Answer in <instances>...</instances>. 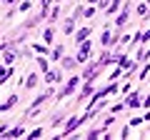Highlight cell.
<instances>
[{
    "label": "cell",
    "mask_w": 150,
    "mask_h": 140,
    "mask_svg": "<svg viewBox=\"0 0 150 140\" xmlns=\"http://www.w3.org/2000/svg\"><path fill=\"white\" fill-rule=\"evenodd\" d=\"M40 135H43V128H35V130H30V133H28V138H40Z\"/></svg>",
    "instance_id": "obj_21"
},
{
    "label": "cell",
    "mask_w": 150,
    "mask_h": 140,
    "mask_svg": "<svg viewBox=\"0 0 150 140\" xmlns=\"http://www.w3.org/2000/svg\"><path fill=\"white\" fill-rule=\"evenodd\" d=\"M58 15H60V8L55 5L53 10H50V18H48V20H50V23H55V20H58Z\"/></svg>",
    "instance_id": "obj_20"
},
{
    "label": "cell",
    "mask_w": 150,
    "mask_h": 140,
    "mask_svg": "<svg viewBox=\"0 0 150 140\" xmlns=\"http://www.w3.org/2000/svg\"><path fill=\"white\" fill-rule=\"evenodd\" d=\"M148 73H150V65H145V68L140 70V80H145V78H148Z\"/></svg>",
    "instance_id": "obj_23"
},
{
    "label": "cell",
    "mask_w": 150,
    "mask_h": 140,
    "mask_svg": "<svg viewBox=\"0 0 150 140\" xmlns=\"http://www.w3.org/2000/svg\"><path fill=\"white\" fill-rule=\"evenodd\" d=\"M63 123H65V118H63V115H53V120H50V128H60Z\"/></svg>",
    "instance_id": "obj_14"
},
{
    "label": "cell",
    "mask_w": 150,
    "mask_h": 140,
    "mask_svg": "<svg viewBox=\"0 0 150 140\" xmlns=\"http://www.w3.org/2000/svg\"><path fill=\"white\" fill-rule=\"evenodd\" d=\"M100 43H103V48H110V45L115 43V38H112V30H110V28H105V30H103V38H100Z\"/></svg>",
    "instance_id": "obj_5"
},
{
    "label": "cell",
    "mask_w": 150,
    "mask_h": 140,
    "mask_svg": "<svg viewBox=\"0 0 150 140\" xmlns=\"http://www.w3.org/2000/svg\"><path fill=\"white\" fill-rule=\"evenodd\" d=\"M60 80H63V75H60L58 68H55V70H45V83L53 85V83H60Z\"/></svg>",
    "instance_id": "obj_4"
},
{
    "label": "cell",
    "mask_w": 150,
    "mask_h": 140,
    "mask_svg": "<svg viewBox=\"0 0 150 140\" xmlns=\"http://www.w3.org/2000/svg\"><path fill=\"white\" fill-rule=\"evenodd\" d=\"M128 18H130V8H125V10L118 15V20H115V28H118V30L125 28V25H128Z\"/></svg>",
    "instance_id": "obj_6"
},
{
    "label": "cell",
    "mask_w": 150,
    "mask_h": 140,
    "mask_svg": "<svg viewBox=\"0 0 150 140\" xmlns=\"http://www.w3.org/2000/svg\"><path fill=\"white\" fill-rule=\"evenodd\" d=\"M35 83H38V75H35V73H30L28 80H25V88H35Z\"/></svg>",
    "instance_id": "obj_16"
},
{
    "label": "cell",
    "mask_w": 150,
    "mask_h": 140,
    "mask_svg": "<svg viewBox=\"0 0 150 140\" xmlns=\"http://www.w3.org/2000/svg\"><path fill=\"white\" fill-rule=\"evenodd\" d=\"M5 3H15V0H5Z\"/></svg>",
    "instance_id": "obj_28"
},
{
    "label": "cell",
    "mask_w": 150,
    "mask_h": 140,
    "mask_svg": "<svg viewBox=\"0 0 150 140\" xmlns=\"http://www.w3.org/2000/svg\"><path fill=\"white\" fill-rule=\"evenodd\" d=\"M53 35H55V30H53V28H48V30L43 33V43H45V45H53V40H55Z\"/></svg>",
    "instance_id": "obj_11"
},
{
    "label": "cell",
    "mask_w": 150,
    "mask_h": 140,
    "mask_svg": "<svg viewBox=\"0 0 150 140\" xmlns=\"http://www.w3.org/2000/svg\"><path fill=\"white\" fill-rule=\"evenodd\" d=\"M23 133H25V128L18 125V128H13V130H5V138H20Z\"/></svg>",
    "instance_id": "obj_8"
},
{
    "label": "cell",
    "mask_w": 150,
    "mask_h": 140,
    "mask_svg": "<svg viewBox=\"0 0 150 140\" xmlns=\"http://www.w3.org/2000/svg\"><path fill=\"white\" fill-rule=\"evenodd\" d=\"M88 35H90V28H83V30L75 33V43H83V40H88Z\"/></svg>",
    "instance_id": "obj_10"
},
{
    "label": "cell",
    "mask_w": 150,
    "mask_h": 140,
    "mask_svg": "<svg viewBox=\"0 0 150 140\" xmlns=\"http://www.w3.org/2000/svg\"><path fill=\"white\" fill-rule=\"evenodd\" d=\"M128 135H130V125H125V128L120 130V138H128Z\"/></svg>",
    "instance_id": "obj_24"
},
{
    "label": "cell",
    "mask_w": 150,
    "mask_h": 140,
    "mask_svg": "<svg viewBox=\"0 0 150 140\" xmlns=\"http://www.w3.org/2000/svg\"><path fill=\"white\" fill-rule=\"evenodd\" d=\"M15 58H20L18 50H5V65H13V63H15Z\"/></svg>",
    "instance_id": "obj_9"
},
{
    "label": "cell",
    "mask_w": 150,
    "mask_h": 140,
    "mask_svg": "<svg viewBox=\"0 0 150 140\" xmlns=\"http://www.w3.org/2000/svg\"><path fill=\"white\" fill-rule=\"evenodd\" d=\"M90 93H93V85H90V80H88L85 85H83V90H80V98H78V100H85V98L90 95Z\"/></svg>",
    "instance_id": "obj_13"
},
{
    "label": "cell",
    "mask_w": 150,
    "mask_h": 140,
    "mask_svg": "<svg viewBox=\"0 0 150 140\" xmlns=\"http://www.w3.org/2000/svg\"><path fill=\"white\" fill-rule=\"evenodd\" d=\"M53 3V0H43V13H48V5Z\"/></svg>",
    "instance_id": "obj_26"
},
{
    "label": "cell",
    "mask_w": 150,
    "mask_h": 140,
    "mask_svg": "<svg viewBox=\"0 0 150 140\" xmlns=\"http://www.w3.org/2000/svg\"><path fill=\"white\" fill-rule=\"evenodd\" d=\"M75 63H78L75 58H63V68H65V70H73V68H75Z\"/></svg>",
    "instance_id": "obj_15"
},
{
    "label": "cell",
    "mask_w": 150,
    "mask_h": 140,
    "mask_svg": "<svg viewBox=\"0 0 150 140\" xmlns=\"http://www.w3.org/2000/svg\"><path fill=\"white\" fill-rule=\"evenodd\" d=\"M78 85H80V78H78V75H73V78H70V80H68V85H65L63 90H60V95H58V100H63V98H68V95H73V93L78 90Z\"/></svg>",
    "instance_id": "obj_1"
},
{
    "label": "cell",
    "mask_w": 150,
    "mask_h": 140,
    "mask_svg": "<svg viewBox=\"0 0 150 140\" xmlns=\"http://www.w3.org/2000/svg\"><path fill=\"white\" fill-rule=\"evenodd\" d=\"M38 68L45 73V70H50V65H48V60H45V58H38Z\"/></svg>",
    "instance_id": "obj_19"
},
{
    "label": "cell",
    "mask_w": 150,
    "mask_h": 140,
    "mask_svg": "<svg viewBox=\"0 0 150 140\" xmlns=\"http://www.w3.org/2000/svg\"><path fill=\"white\" fill-rule=\"evenodd\" d=\"M63 53H65V48H63V45H55V48H53V53H50V58H53V60H60V58H63Z\"/></svg>",
    "instance_id": "obj_12"
},
{
    "label": "cell",
    "mask_w": 150,
    "mask_h": 140,
    "mask_svg": "<svg viewBox=\"0 0 150 140\" xmlns=\"http://www.w3.org/2000/svg\"><path fill=\"white\" fill-rule=\"evenodd\" d=\"M120 8V0H112L110 5H108V15H115V10Z\"/></svg>",
    "instance_id": "obj_17"
},
{
    "label": "cell",
    "mask_w": 150,
    "mask_h": 140,
    "mask_svg": "<svg viewBox=\"0 0 150 140\" xmlns=\"http://www.w3.org/2000/svg\"><path fill=\"white\" fill-rule=\"evenodd\" d=\"M140 123H143V118H133L130 120V128H135V125H140Z\"/></svg>",
    "instance_id": "obj_25"
},
{
    "label": "cell",
    "mask_w": 150,
    "mask_h": 140,
    "mask_svg": "<svg viewBox=\"0 0 150 140\" xmlns=\"http://www.w3.org/2000/svg\"><path fill=\"white\" fill-rule=\"evenodd\" d=\"M30 5H33L30 0H25V3H20V8H18V10H20V13H25V10H30Z\"/></svg>",
    "instance_id": "obj_22"
},
{
    "label": "cell",
    "mask_w": 150,
    "mask_h": 140,
    "mask_svg": "<svg viewBox=\"0 0 150 140\" xmlns=\"http://www.w3.org/2000/svg\"><path fill=\"white\" fill-rule=\"evenodd\" d=\"M135 40L138 43H150V30H145L143 35H135Z\"/></svg>",
    "instance_id": "obj_18"
},
{
    "label": "cell",
    "mask_w": 150,
    "mask_h": 140,
    "mask_svg": "<svg viewBox=\"0 0 150 140\" xmlns=\"http://www.w3.org/2000/svg\"><path fill=\"white\" fill-rule=\"evenodd\" d=\"M148 135H150V125H148Z\"/></svg>",
    "instance_id": "obj_29"
},
{
    "label": "cell",
    "mask_w": 150,
    "mask_h": 140,
    "mask_svg": "<svg viewBox=\"0 0 150 140\" xmlns=\"http://www.w3.org/2000/svg\"><path fill=\"white\" fill-rule=\"evenodd\" d=\"M88 55H90V43L83 40V43H80V50H78V55H75V60H78V63H88Z\"/></svg>",
    "instance_id": "obj_2"
},
{
    "label": "cell",
    "mask_w": 150,
    "mask_h": 140,
    "mask_svg": "<svg viewBox=\"0 0 150 140\" xmlns=\"http://www.w3.org/2000/svg\"><path fill=\"white\" fill-rule=\"evenodd\" d=\"M125 105H128V108H140V105H143V103H140V93H130L128 100H125Z\"/></svg>",
    "instance_id": "obj_7"
},
{
    "label": "cell",
    "mask_w": 150,
    "mask_h": 140,
    "mask_svg": "<svg viewBox=\"0 0 150 140\" xmlns=\"http://www.w3.org/2000/svg\"><path fill=\"white\" fill-rule=\"evenodd\" d=\"M143 105H145V108H150V95H148V98L143 100Z\"/></svg>",
    "instance_id": "obj_27"
},
{
    "label": "cell",
    "mask_w": 150,
    "mask_h": 140,
    "mask_svg": "<svg viewBox=\"0 0 150 140\" xmlns=\"http://www.w3.org/2000/svg\"><path fill=\"white\" fill-rule=\"evenodd\" d=\"M98 70H100V65H98V63H88V68H85V73H83V78L93 83V78L98 75Z\"/></svg>",
    "instance_id": "obj_3"
}]
</instances>
